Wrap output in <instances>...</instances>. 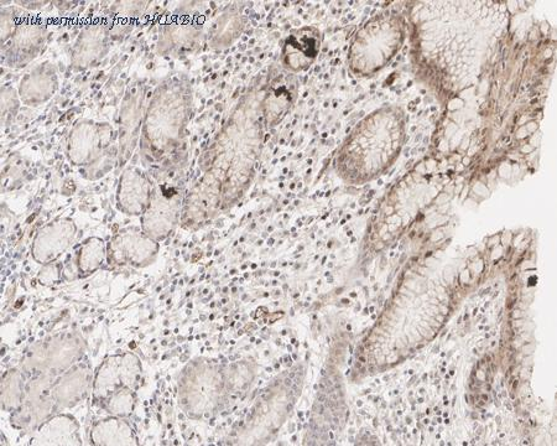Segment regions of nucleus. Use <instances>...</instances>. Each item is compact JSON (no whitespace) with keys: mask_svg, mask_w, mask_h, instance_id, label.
<instances>
[{"mask_svg":"<svg viewBox=\"0 0 557 446\" xmlns=\"http://www.w3.org/2000/svg\"><path fill=\"white\" fill-rule=\"evenodd\" d=\"M263 96L257 87L248 91L203 154L205 176L187 201L186 223L210 219L248 188L263 148Z\"/></svg>","mask_w":557,"mask_h":446,"instance_id":"1","label":"nucleus"},{"mask_svg":"<svg viewBox=\"0 0 557 446\" xmlns=\"http://www.w3.org/2000/svg\"><path fill=\"white\" fill-rule=\"evenodd\" d=\"M191 112L189 81L171 77L156 88L143 127L144 150L149 158L164 159L180 148Z\"/></svg>","mask_w":557,"mask_h":446,"instance_id":"2","label":"nucleus"},{"mask_svg":"<svg viewBox=\"0 0 557 446\" xmlns=\"http://www.w3.org/2000/svg\"><path fill=\"white\" fill-rule=\"evenodd\" d=\"M402 126L392 110L374 114L353 134L338 160L343 174L358 179L371 175L398 152Z\"/></svg>","mask_w":557,"mask_h":446,"instance_id":"3","label":"nucleus"},{"mask_svg":"<svg viewBox=\"0 0 557 446\" xmlns=\"http://www.w3.org/2000/svg\"><path fill=\"white\" fill-rule=\"evenodd\" d=\"M400 35L399 23L394 18L380 17L364 27L351 51V66L357 74L374 72L397 51Z\"/></svg>","mask_w":557,"mask_h":446,"instance_id":"4","label":"nucleus"},{"mask_svg":"<svg viewBox=\"0 0 557 446\" xmlns=\"http://www.w3.org/2000/svg\"><path fill=\"white\" fill-rule=\"evenodd\" d=\"M112 127L107 123H78L69 139V157L75 165L95 163L111 145Z\"/></svg>","mask_w":557,"mask_h":446,"instance_id":"5","label":"nucleus"},{"mask_svg":"<svg viewBox=\"0 0 557 446\" xmlns=\"http://www.w3.org/2000/svg\"><path fill=\"white\" fill-rule=\"evenodd\" d=\"M45 28L40 24L25 23L18 25L13 34L5 62L8 66L20 69L33 61L45 44Z\"/></svg>","mask_w":557,"mask_h":446,"instance_id":"6","label":"nucleus"},{"mask_svg":"<svg viewBox=\"0 0 557 446\" xmlns=\"http://www.w3.org/2000/svg\"><path fill=\"white\" fill-rule=\"evenodd\" d=\"M76 227L70 220L54 222L39 232L34 242L36 261L46 263L54 261L64 253L74 241Z\"/></svg>","mask_w":557,"mask_h":446,"instance_id":"7","label":"nucleus"},{"mask_svg":"<svg viewBox=\"0 0 557 446\" xmlns=\"http://www.w3.org/2000/svg\"><path fill=\"white\" fill-rule=\"evenodd\" d=\"M179 200L175 194L170 195L164 189L152 196L148 210L145 211L144 228L153 238H164L174 227L178 219Z\"/></svg>","mask_w":557,"mask_h":446,"instance_id":"8","label":"nucleus"},{"mask_svg":"<svg viewBox=\"0 0 557 446\" xmlns=\"http://www.w3.org/2000/svg\"><path fill=\"white\" fill-rule=\"evenodd\" d=\"M320 50V33L314 28L294 30L286 39L283 51L284 65L293 71L309 67Z\"/></svg>","mask_w":557,"mask_h":446,"instance_id":"9","label":"nucleus"},{"mask_svg":"<svg viewBox=\"0 0 557 446\" xmlns=\"http://www.w3.org/2000/svg\"><path fill=\"white\" fill-rule=\"evenodd\" d=\"M295 82L290 76L281 74L270 82L262 101L264 124L275 127L293 105Z\"/></svg>","mask_w":557,"mask_h":446,"instance_id":"10","label":"nucleus"},{"mask_svg":"<svg viewBox=\"0 0 557 446\" xmlns=\"http://www.w3.org/2000/svg\"><path fill=\"white\" fill-rule=\"evenodd\" d=\"M56 90V71L54 66L46 62L25 75L23 81L20 82V100L28 106H39L50 100Z\"/></svg>","mask_w":557,"mask_h":446,"instance_id":"11","label":"nucleus"},{"mask_svg":"<svg viewBox=\"0 0 557 446\" xmlns=\"http://www.w3.org/2000/svg\"><path fill=\"white\" fill-rule=\"evenodd\" d=\"M152 186L139 171L128 170L119 188V202L126 206L130 215H140L148 210L152 201Z\"/></svg>","mask_w":557,"mask_h":446,"instance_id":"12","label":"nucleus"},{"mask_svg":"<svg viewBox=\"0 0 557 446\" xmlns=\"http://www.w3.org/2000/svg\"><path fill=\"white\" fill-rule=\"evenodd\" d=\"M108 48L107 29L102 25H93L83 31L77 40L74 50L75 66L81 67V69L92 66L107 54Z\"/></svg>","mask_w":557,"mask_h":446,"instance_id":"13","label":"nucleus"},{"mask_svg":"<svg viewBox=\"0 0 557 446\" xmlns=\"http://www.w3.org/2000/svg\"><path fill=\"white\" fill-rule=\"evenodd\" d=\"M246 27V19L236 10H227L217 22L213 24L211 31V44L215 48H226L237 40Z\"/></svg>","mask_w":557,"mask_h":446,"instance_id":"14","label":"nucleus"},{"mask_svg":"<svg viewBox=\"0 0 557 446\" xmlns=\"http://www.w3.org/2000/svg\"><path fill=\"white\" fill-rule=\"evenodd\" d=\"M202 33L195 25H174L164 35L163 45L166 53L175 51L176 54L194 53L201 45Z\"/></svg>","mask_w":557,"mask_h":446,"instance_id":"15","label":"nucleus"},{"mask_svg":"<svg viewBox=\"0 0 557 446\" xmlns=\"http://www.w3.org/2000/svg\"><path fill=\"white\" fill-rule=\"evenodd\" d=\"M103 258V241L100 238H91L83 245L80 257H78V264H80V269L83 272L92 273L101 266Z\"/></svg>","mask_w":557,"mask_h":446,"instance_id":"16","label":"nucleus"}]
</instances>
